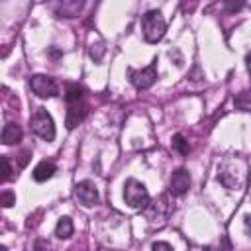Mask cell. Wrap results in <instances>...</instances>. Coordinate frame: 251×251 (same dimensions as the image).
Returning a JSON list of instances; mask_svg holds the SVG:
<instances>
[{
    "label": "cell",
    "instance_id": "cell-1",
    "mask_svg": "<svg viewBox=\"0 0 251 251\" xmlns=\"http://www.w3.org/2000/svg\"><path fill=\"white\" fill-rule=\"evenodd\" d=\"M165 29H167V24L159 10H149L141 16V31L147 43H157L165 35Z\"/></svg>",
    "mask_w": 251,
    "mask_h": 251
},
{
    "label": "cell",
    "instance_id": "cell-2",
    "mask_svg": "<svg viewBox=\"0 0 251 251\" xmlns=\"http://www.w3.org/2000/svg\"><path fill=\"white\" fill-rule=\"evenodd\" d=\"M124 200L129 208L133 210H143L149 206L151 198H149V192L145 188L143 182H139L137 178H127L126 184H124Z\"/></svg>",
    "mask_w": 251,
    "mask_h": 251
},
{
    "label": "cell",
    "instance_id": "cell-3",
    "mask_svg": "<svg viewBox=\"0 0 251 251\" xmlns=\"http://www.w3.org/2000/svg\"><path fill=\"white\" fill-rule=\"evenodd\" d=\"M31 129L37 137L45 139V141H53L55 139V122L51 118V114L45 108H37L31 116Z\"/></svg>",
    "mask_w": 251,
    "mask_h": 251
},
{
    "label": "cell",
    "instance_id": "cell-4",
    "mask_svg": "<svg viewBox=\"0 0 251 251\" xmlns=\"http://www.w3.org/2000/svg\"><path fill=\"white\" fill-rule=\"evenodd\" d=\"M157 80V67L155 63H151L149 67L143 69H129V82L137 88V90H147L155 84Z\"/></svg>",
    "mask_w": 251,
    "mask_h": 251
},
{
    "label": "cell",
    "instance_id": "cell-5",
    "mask_svg": "<svg viewBox=\"0 0 251 251\" xmlns=\"http://www.w3.org/2000/svg\"><path fill=\"white\" fill-rule=\"evenodd\" d=\"M29 88L37 98H53L59 92L57 82L51 76H45V75H33L29 78Z\"/></svg>",
    "mask_w": 251,
    "mask_h": 251
},
{
    "label": "cell",
    "instance_id": "cell-6",
    "mask_svg": "<svg viewBox=\"0 0 251 251\" xmlns=\"http://www.w3.org/2000/svg\"><path fill=\"white\" fill-rule=\"evenodd\" d=\"M75 196H76V200H78L82 206H86V208L98 204V200H100V196H98V188H96L94 182H90V180H82V182H78V184L75 186Z\"/></svg>",
    "mask_w": 251,
    "mask_h": 251
},
{
    "label": "cell",
    "instance_id": "cell-7",
    "mask_svg": "<svg viewBox=\"0 0 251 251\" xmlns=\"http://www.w3.org/2000/svg\"><path fill=\"white\" fill-rule=\"evenodd\" d=\"M188 188H190V173H188L186 169H176V171L171 175L169 192H171L173 196H182Z\"/></svg>",
    "mask_w": 251,
    "mask_h": 251
},
{
    "label": "cell",
    "instance_id": "cell-8",
    "mask_svg": "<svg viewBox=\"0 0 251 251\" xmlns=\"http://www.w3.org/2000/svg\"><path fill=\"white\" fill-rule=\"evenodd\" d=\"M88 114V106L82 104V102H75V104H69V110H67V118H65V124L69 129L76 127Z\"/></svg>",
    "mask_w": 251,
    "mask_h": 251
},
{
    "label": "cell",
    "instance_id": "cell-9",
    "mask_svg": "<svg viewBox=\"0 0 251 251\" xmlns=\"http://www.w3.org/2000/svg\"><path fill=\"white\" fill-rule=\"evenodd\" d=\"M55 171H57V167H55L53 161H39V163L35 165L31 176H33L35 182H45V180H49V178L55 175Z\"/></svg>",
    "mask_w": 251,
    "mask_h": 251
},
{
    "label": "cell",
    "instance_id": "cell-10",
    "mask_svg": "<svg viewBox=\"0 0 251 251\" xmlns=\"http://www.w3.org/2000/svg\"><path fill=\"white\" fill-rule=\"evenodd\" d=\"M22 137H24L22 127L16 122H8L4 126V129H2V143L4 145H16L22 141Z\"/></svg>",
    "mask_w": 251,
    "mask_h": 251
},
{
    "label": "cell",
    "instance_id": "cell-11",
    "mask_svg": "<svg viewBox=\"0 0 251 251\" xmlns=\"http://www.w3.org/2000/svg\"><path fill=\"white\" fill-rule=\"evenodd\" d=\"M73 231H75L73 220H71L69 216L59 218V222H57V226H55V235H57L59 239H69V237L73 235Z\"/></svg>",
    "mask_w": 251,
    "mask_h": 251
},
{
    "label": "cell",
    "instance_id": "cell-12",
    "mask_svg": "<svg viewBox=\"0 0 251 251\" xmlns=\"http://www.w3.org/2000/svg\"><path fill=\"white\" fill-rule=\"evenodd\" d=\"M65 100H67V104L82 102V88L78 84H69L67 86V92H65Z\"/></svg>",
    "mask_w": 251,
    "mask_h": 251
},
{
    "label": "cell",
    "instance_id": "cell-13",
    "mask_svg": "<svg viewBox=\"0 0 251 251\" xmlns=\"http://www.w3.org/2000/svg\"><path fill=\"white\" fill-rule=\"evenodd\" d=\"M171 145H173V149H175L178 155H188V151H190V147H188V141L184 139V135H182V133H176V135H173V141H171Z\"/></svg>",
    "mask_w": 251,
    "mask_h": 251
},
{
    "label": "cell",
    "instance_id": "cell-14",
    "mask_svg": "<svg viewBox=\"0 0 251 251\" xmlns=\"http://www.w3.org/2000/svg\"><path fill=\"white\" fill-rule=\"evenodd\" d=\"M80 8H82V4H80V2H63V4L59 6L57 14H63L65 18H73Z\"/></svg>",
    "mask_w": 251,
    "mask_h": 251
},
{
    "label": "cell",
    "instance_id": "cell-15",
    "mask_svg": "<svg viewBox=\"0 0 251 251\" xmlns=\"http://www.w3.org/2000/svg\"><path fill=\"white\" fill-rule=\"evenodd\" d=\"M204 251H231V243L227 239V235H222L216 243H210L204 247Z\"/></svg>",
    "mask_w": 251,
    "mask_h": 251
},
{
    "label": "cell",
    "instance_id": "cell-16",
    "mask_svg": "<svg viewBox=\"0 0 251 251\" xmlns=\"http://www.w3.org/2000/svg\"><path fill=\"white\" fill-rule=\"evenodd\" d=\"M2 171H4V175H2V180H10L14 175H12V167H10V157L8 155H2Z\"/></svg>",
    "mask_w": 251,
    "mask_h": 251
},
{
    "label": "cell",
    "instance_id": "cell-17",
    "mask_svg": "<svg viewBox=\"0 0 251 251\" xmlns=\"http://www.w3.org/2000/svg\"><path fill=\"white\" fill-rule=\"evenodd\" d=\"M0 198H2V206H4V208H10V206L16 204V194L10 192V190H2Z\"/></svg>",
    "mask_w": 251,
    "mask_h": 251
},
{
    "label": "cell",
    "instance_id": "cell-18",
    "mask_svg": "<svg viewBox=\"0 0 251 251\" xmlns=\"http://www.w3.org/2000/svg\"><path fill=\"white\" fill-rule=\"evenodd\" d=\"M33 251H55L49 239H37L33 243Z\"/></svg>",
    "mask_w": 251,
    "mask_h": 251
},
{
    "label": "cell",
    "instance_id": "cell-19",
    "mask_svg": "<svg viewBox=\"0 0 251 251\" xmlns=\"http://www.w3.org/2000/svg\"><path fill=\"white\" fill-rule=\"evenodd\" d=\"M151 251H173V247L167 241H155L151 245Z\"/></svg>",
    "mask_w": 251,
    "mask_h": 251
},
{
    "label": "cell",
    "instance_id": "cell-20",
    "mask_svg": "<svg viewBox=\"0 0 251 251\" xmlns=\"http://www.w3.org/2000/svg\"><path fill=\"white\" fill-rule=\"evenodd\" d=\"M245 229L251 233V214H249V216H245Z\"/></svg>",
    "mask_w": 251,
    "mask_h": 251
},
{
    "label": "cell",
    "instance_id": "cell-21",
    "mask_svg": "<svg viewBox=\"0 0 251 251\" xmlns=\"http://www.w3.org/2000/svg\"><path fill=\"white\" fill-rule=\"evenodd\" d=\"M245 63H247V73L251 75V53H247V57H245Z\"/></svg>",
    "mask_w": 251,
    "mask_h": 251
}]
</instances>
